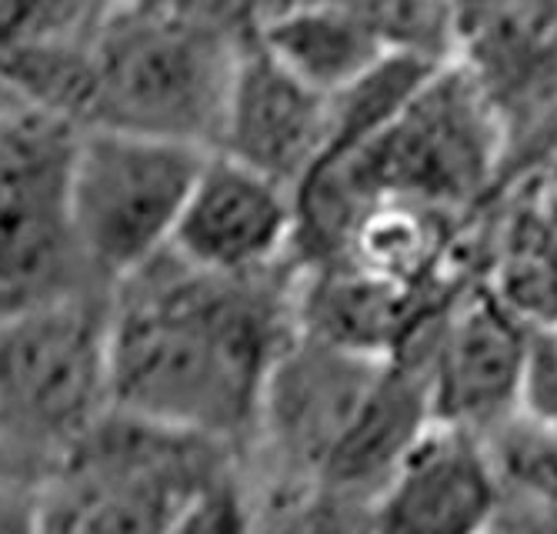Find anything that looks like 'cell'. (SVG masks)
I'll return each mask as SVG.
<instances>
[{
	"mask_svg": "<svg viewBox=\"0 0 557 534\" xmlns=\"http://www.w3.org/2000/svg\"><path fill=\"white\" fill-rule=\"evenodd\" d=\"M300 264L214 274L171 248L111 290L114 408L244 448L297 334Z\"/></svg>",
	"mask_w": 557,
	"mask_h": 534,
	"instance_id": "1",
	"label": "cell"
},
{
	"mask_svg": "<svg viewBox=\"0 0 557 534\" xmlns=\"http://www.w3.org/2000/svg\"><path fill=\"white\" fill-rule=\"evenodd\" d=\"M240 47L150 0H100L81 37L74 121L214 151Z\"/></svg>",
	"mask_w": 557,
	"mask_h": 534,
	"instance_id": "2",
	"label": "cell"
},
{
	"mask_svg": "<svg viewBox=\"0 0 557 534\" xmlns=\"http://www.w3.org/2000/svg\"><path fill=\"white\" fill-rule=\"evenodd\" d=\"M111 411V290L0 311V474L37 488Z\"/></svg>",
	"mask_w": 557,
	"mask_h": 534,
	"instance_id": "3",
	"label": "cell"
},
{
	"mask_svg": "<svg viewBox=\"0 0 557 534\" xmlns=\"http://www.w3.org/2000/svg\"><path fill=\"white\" fill-rule=\"evenodd\" d=\"M240 448L114 408L37 488L40 534H161Z\"/></svg>",
	"mask_w": 557,
	"mask_h": 534,
	"instance_id": "4",
	"label": "cell"
},
{
	"mask_svg": "<svg viewBox=\"0 0 557 534\" xmlns=\"http://www.w3.org/2000/svg\"><path fill=\"white\" fill-rule=\"evenodd\" d=\"M211 151L111 127H84L74 158V237L94 284L114 290L171 248L190 184Z\"/></svg>",
	"mask_w": 557,
	"mask_h": 534,
	"instance_id": "5",
	"label": "cell"
},
{
	"mask_svg": "<svg viewBox=\"0 0 557 534\" xmlns=\"http://www.w3.org/2000/svg\"><path fill=\"white\" fill-rule=\"evenodd\" d=\"M81 131L27 101L0 117V311L100 287L84 271L74 237Z\"/></svg>",
	"mask_w": 557,
	"mask_h": 534,
	"instance_id": "6",
	"label": "cell"
},
{
	"mask_svg": "<svg viewBox=\"0 0 557 534\" xmlns=\"http://www.w3.org/2000/svg\"><path fill=\"white\" fill-rule=\"evenodd\" d=\"M534 324H528L487 277L471 281L447 308L434 348V421L487 438L524 405Z\"/></svg>",
	"mask_w": 557,
	"mask_h": 534,
	"instance_id": "7",
	"label": "cell"
},
{
	"mask_svg": "<svg viewBox=\"0 0 557 534\" xmlns=\"http://www.w3.org/2000/svg\"><path fill=\"white\" fill-rule=\"evenodd\" d=\"M387 358L347 351L297 331L281 351L261 401L258 438L284 471L318 481L334 448L374 392Z\"/></svg>",
	"mask_w": 557,
	"mask_h": 534,
	"instance_id": "8",
	"label": "cell"
},
{
	"mask_svg": "<svg viewBox=\"0 0 557 534\" xmlns=\"http://www.w3.org/2000/svg\"><path fill=\"white\" fill-rule=\"evenodd\" d=\"M171 251L214 274H255L294 258V194L221 151L200 164Z\"/></svg>",
	"mask_w": 557,
	"mask_h": 534,
	"instance_id": "9",
	"label": "cell"
},
{
	"mask_svg": "<svg viewBox=\"0 0 557 534\" xmlns=\"http://www.w3.org/2000/svg\"><path fill=\"white\" fill-rule=\"evenodd\" d=\"M500 501L484 438L431 421L371 498V534H491Z\"/></svg>",
	"mask_w": 557,
	"mask_h": 534,
	"instance_id": "10",
	"label": "cell"
},
{
	"mask_svg": "<svg viewBox=\"0 0 557 534\" xmlns=\"http://www.w3.org/2000/svg\"><path fill=\"white\" fill-rule=\"evenodd\" d=\"M327 140L331 97L274 61L258 37L247 40L234 67L214 151L294 190L327 151Z\"/></svg>",
	"mask_w": 557,
	"mask_h": 534,
	"instance_id": "11",
	"label": "cell"
},
{
	"mask_svg": "<svg viewBox=\"0 0 557 534\" xmlns=\"http://www.w3.org/2000/svg\"><path fill=\"white\" fill-rule=\"evenodd\" d=\"M258 40L274 61L327 97L344 90L387 51H394L371 21L337 0L277 4L264 17Z\"/></svg>",
	"mask_w": 557,
	"mask_h": 534,
	"instance_id": "12",
	"label": "cell"
},
{
	"mask_svg": "<svg viewBox=\"0 0 557 534\" xmlns=\"http://www.w3.org/2000/svg\"><path fill=\"white\" fill-rule=\"evenodd\" d=\"M484 448L504 498L557 511V424L518 411L487 434Z\"/></svg>",
	"mask_w": 557,
	"mask_h": 534,
	"instance_id": "13",
	"label": "cell"
},
{
	"mask_svg": "<svg viewBox=\"0 0 557 534\" xmlns=\"http://www.w3.org/2000/svg\"><path fill=\"white\" fill-rule=\"evenodd\" d=\"M258 527L261 518L255 498L240 477V468H234L194 495L161 534H258Z\"/></svg>",
	"mask_w": 557,
	"mask_h": 534,
	"instance_id": "14",
	"label": "cell"
},
{
	"mask_svg": "<svg viewBox=\"0 0 557 534\" xmlns=\"http://www.w3.org/2000/svg\"><path fill=\"white\" fill-rule=\"evenodd\" d=\"M150 4H158L174 17H184L187 24L214 30L234 44H247L258 37L274 0H150Z\"/></svg>",
	"mask_w": 557,
	"mask_h": 534,
	"instance_id": "15",
	"label": "cell"
},
{
	"mask_svg": "<svg viewBox=\"0 0 557 534\" xmlns=\"http://www.w3.org/2000/svg\"><path fill=\"white\" fill-rule=\"evenodd\" d=\"M0 534H40L34 488L4 474H0Z\"/></svg>",
	"mask_w": 557,
	"mask_h": 534,
	"instance_id": "16",
	"label": "cell"
},
{
	"mask_svg": "<svg viewBox=\"0 0 557 534\" xmlns=\"http://www.w3.org/2000/svg\"><path fill=\"white\" fill-rule=\"evenodd\" d=\"M524 187V184H521ZM528 187L537 194L541 198V204H544V211L554 218V224H557V151H554V158L544 164V171L534 177V181H528ZM511 194V190H508Z\"/></svg>",
	"mask_w": 557,
	"mask_h": 534,
	"instance_id": "17",
	"label": "cell"
},
{
	"mask_svg": "<svg viewBox=\"0 0 557 534\" xmlns=\"http://www.w3.org/2000/svg\"><path fill=\"white\" fill-rule=\"evenodd\" d=\"M21 101H24V97H21V94L14 90V84L4 77V71H0V117L11 114Z\"/></svg>",
	"mask_w": 557,
	"mask_h": 534,
	"instance_id": "18",
	"label": "cell"
},
{
	"mask_svg": "<svg viewBox=\"0 0 557 534\" xmlns=\"http://www.w3.org/2000/svg\"><path fill=\"white\" fill-rule=\"evenodd\" d=\"M554 334H557V327H554Z\"/></svg>",
	"mask_w": 557,
	"mask_h": 534,
	"instance_id": "19",
	"label": "cell"
}]
</instances>
